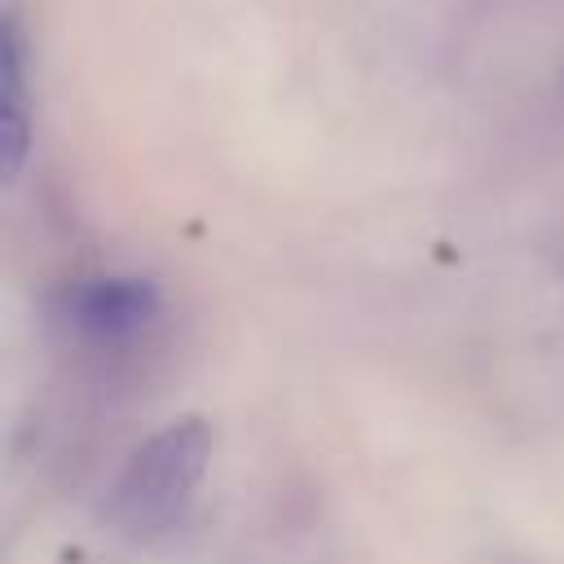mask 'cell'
I'll return each mask as SVG.
<instances>
[{"mask_svg": "<svg viewBox=\"0 0 564 564\" xmlns=\"http://www.w3.org/2000/svg\"><path fill=\"white\" fill-rule=\"evenodd\" d=\"M212 454H216V432L198 414H181L154 427L123 458L110 485V498H106L110 524L132 538H154L172 529L189 511L198 485L207 480Z\"/></svg>", "mask_w": 564, "mask_h": 564, "instance_id": "6da1fadb", "label": "cell"}, {"mask_svg": "<svg viewBox=\"0 0 564 564\" xmlns=\"http://www.w3.org/2000/svg\"><path fill=\"white\" fill-rule=\"evenodd\" d=\"M26 31L13 9L0 22V172L18 181L31 154V62Z\"/></svg>", "mask_w": 564, "mask_h": 564, "instance_id": "3957f363", "label": "cell"}, {"mask_svg": "<svg viewBox=\"0 0 564 564\" xmlns=\"http://www.w3.org/2000/svg\"><path fill=\"white\" fill-rule=\"evenodd\" d=\"M57 326L88 348H128L163 317V291L141 273H84L53 300Z\"/></svg>", "mask_w": 564, "mask_h": 564, "instance_id": "7a4b0ae2", "label": "cell"}]
</instances>
